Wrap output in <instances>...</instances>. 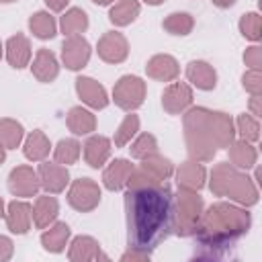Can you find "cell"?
<instances>
[{
  "label": "cell",
  "mask_w": 262,
  "mask_h": 262,
  "mask_svg": "<svg viewBox=\"0 0 262 262\" xmlns=\"http://www.w3.org/2000/svg\"><path fill=\"white\" fill-rule=\"evenodd\" d=\"M143 82L135 76H125L115 86V102L127 111L139 106L143 102Z\"/></svg>",
  "instance_id": "cell-3"
},
{
  "label": "cell",
  "mask_w": 262,
  "mask_h": 262,
  "mask_svg": "<svg viewBox=\"0 0 262 262\" xmlns=\"http://www.w3.org/2000/svg\"><path fill=\"white\" fill-rule=\"evenodd\" d=\"M0 2H12V0H0Z\"/></svg>",
  "instance_id": "cell-42"
},
{
  "label": "cell",
  "mask_w": 262,
  "mask_h": 262,
  "mask_svg": "<svg viewBox=\"0 0 262 262\" xmlns=\"http://www.w3.org/2000/svg\"><path fill=\"white\" fill-rule=\"evenodd\" d=\"M92 2H96V4H108V2H113V0H92Z\"/></svg>",
  "instance_id": "cell-38"
},
{
  "label": "cell",
  "mask_w": 262,
  "mask_h": 262,
  "mask_svg": "<svg viewBox=\"0 0 262 262\" xmlns=\"http://www.w3.org/2000/svg\"><path fill=\"white\" fill-rule=\"evenodd\" d=\"M33 74L41 80V82H51L55 76H57V61L53 57L51 51L47 49H41L35 57V63H33Z\"/></svg>",
  "instance_id": "cell-15"
},
{
  "label": "cell",
  "mask_w": 262,
  "mask_h": 262,
  "mask_svg": "<svg viewBox=\"0 0 262 262\" xmlns=\"http://www.w3.org/2000/svg\"><path fill=\"white\" fill-rule=\"evenodd\" d=\"M6 53H8V61L12 68H25L29 63V57H31V45H29V39L25 35H14L8 39L6 43Z\"/></svg>",
  "instance_id": "cell-10"
},
{
  "label": "cell",
  "mask_w": 262,
  "mask_h": 262,
  "mask_svg": "<svg viewBox=\"0 0 262 262\" xmlns=\"http://www.w3.org/2000/svg\"><path fill=\"white\" fill-rule=\"evenodd\" d=\"M63 61L70 70H78V68H84L88 57H90V45L86 43V39L78 37V35H72L68 41H63Z\"/></svg>",
  "instance_id": "cell-5"
},
{
  "label": "cell",
  "mask_w": 262,
  "mask_h": 262,
  "mask_svg": "<svg viewBox=\"0 0 262 262\" xmlns=\"http://www.w3.org/2000/svg\"><path fill=\"white\" fill-rule=\"evenodd\" d=\"M68 235H70V227H68L66 223H57L49 233H45V235H43V244H45V248H47V250L59 252V250L63 248V244H66Z\"/></svg>",
  "instance_id": "cell-26"
},
{
  "label": "cell",
  "mask_w": 262,
  "mask_h": 262,
  "mask_svg": "<svg viewBox=\"0 0 262 262\" xmlns=\"http://www.w3.org/2000/svg\"><path fill=\"white\" fill-rule=\"evenodd\" d=\"M4 160V147H2V143H0V162Z\"/></svg>",
  "instance_id": "cell-39"
},
{
  "label": "cell",
  "mask_w": 262,
  "mask_h": 262,
  "mask_svg": "<svg viewBox=\"0 0 262 262\" xmlns=\"http://www.w3.org/2000/svg\"><path fill=\"white\" fill-rule=\"evenodd\" d=\"M23 137V127L10 119L0 121V143L6 147H16Z\"/></svg>",
  "instance_id": "cell-24"
},
{
  "label": "cell",
  "mask_w": 262,
  "mask_h": 262,
  "mask_svg": "<svg viewBox=\"0 0 262 262\" xmlns=\"http://www.w3.org/2000/svg\"><path fill=\"white\" fill-rule=\"evenodd\" d=\"M29 27H31V31H33L39 39H51V37L55 35V20H53V16L47 14V12H37V14H33L31 20H29Z\"/></svg>",
  "instance_id": "cell-20"
},
{
  "label": "cell",
  "mask_w": 262,
  "mask_h": 262,
  "mask_svg": "<svg viewBox=\"0 0 262 262\" xmlns=\"http://www.w3.org/2000/svg\"><path fill=\"white\" fill-rule=\"evenodd\" d=\"M258 55H260V49L258 47H250V51L244 55V59L254 68V70H258V63H260V59H258Z\"/></svg>",
  "instance_id": "cell-35"
},
{
  "label": "cell",
  "mask_w": 262,
  "mask_h": 262,
  "mask_svg": "<svg viewBox=\"0 0 262 262\" xmlns=\"http://www.w3.org/2000/svg\"><path fill=\"white\" fill-rule=\"evenodd\" d=\"M0 55H2V45H0Z\"/></svg>",
  "instance_id": "cell-43"
},
{
  "label": "cell",
  "mask_w": 262,
  "mask_h": 262,
  "mask_svg": "<svg viewBox=\"0 0 262 262\" xmlns=\"http://www.w3.org/2000/svg\"><path fill=\"white\" fill-rule=\"evenodd\" d=\"M137 127H139V119H137L135 115H127V119L121 123L117 135H115V143H117V145H125V143L135 135Z\"/></svg>",
  "instance_id": "cell-30"
},
{
  "label": "cell",
  "mask_w": 262,
  "mask_h": 262,
  "mask_svg": "<svg viewBox=\"0 0 262 262\" xmlns=\"http://www.w3.org/2000/svg\"><path fill=\"white\" fill-rule=\"evenodd\" d=\"M213 2H215L217 6H221V8H225V6H231L235 0H213Z\"/></svg>",
  "instance_id": "cell-37"
},
{
  "label": "cell",
  "mask_w": 262,
  "mask_h": 262,
  "mask_svg": "<svg viewBox=\"0 0 262 262\" xmlns=\"http://www.w3.org/2000/svg\"><path fill=\"white\" fill-rule=\"evenodd\" d=\"M147 74L158 80H172L178 74V66L170 55H156L147 63Z\"/></svg>",
  "instance_id": "cell-16"
},
{
  "label": "cell",
  "mask_w": 262,
  "mask_h": 262,
  "mask_svg": "<svg viewBox=\"0 0 262 262\" xmlns=\"http://www.w3.org/2000/svg\"><path fill=\"white\" fill-rule=\"evenodd\" d=\"M190 100H192V94H190V88L188 86H184V84H172L164 92L162 104H164V108L168 113H178L186 104H190Z\"/></svg>",
  "instance_id": "cell-11"
},
{
  "label": "cell",
  "mask_w": 262,
  "mask_h": 262,
  "mask_svg": "<svg viewBox=\"0 0 262 262\" xmlns=\"http://www.w3.org/2000/svg\"><path fill=\"white\" fill-rule=\"evenodd\" d=\"M86 27H88V18H86V12L80 10V8H72L61 18V29H63L66 35H78Z\"/></svg>",
  "instance_id": "cell-23"
},
{
  "label": "cell",
  "mask_w": 262,
  "mask_h": 262,
  "mask_svg": "<svg viewBox=\"0 0 262 262\" xmlns=\"http://www.w3.org/2000/svg\"><path fill=\"white\" fill-rule=\"evenodd\" d=\"M190 82L203 90H211L215 88V70L205 63V61H192L188 63V70H186Z\"/></svg>",
  "instance_id": "cell-14"
},
{
  "label": "cell",
  "mask_w": 262,
  "mask_h": 262,
  "mask_svg": "<svg viewBox=\"0 0 262 262\" xmlns=\"http://www.w3.org/2000/svg\"><path fill=\"white\" fill-rule=\"evenodd\" d=\"M237 125H239V133H242L244 139H248V141H256L258 139V123L250 115H246V113L239 115Z\"/></svg>",
  "instance_id": "cell-33"
},
{
  "label": "cell",
  "mask_w": 262,
  "mask_h": 262,
  "mask_svg": "<svg viewBox=\"0 0 262 262\" xmlns=\"http://www.w3.org/2000/svg\"><path fill=\"white\" fill-rule=\"evenodd\" d=\"M80 156V143L76 139H61L55 147V160L59 164H72Z\"/></svg>",
  "instance_id": "cell-25"
},
{
  "label": "cell",
  "mask_w": 262,
  "mask_h": 262,
  "mask_svg": "<svg viewBox=\"0 0 262 262\" xmlns=\"http://www.w3.org/2000/svg\"><path fill=\"white\" fill-rule=\"evenodd\" d=\"M131 172H133V166H131L129 162H125V160H115V162L106 168V172H104V184H106V188H111V190L121 188L123 184H127Z\"/></svg>",
  "instance_id": "cell-13"
},
{
  "label": "cell",
  "mask_w": 262,
  "mask_h": 262,
  "mask_svg": "<svg viewBox=\"0 0 262 262\" xmlns=\"http://www.w3.org/2000/svg\"><path fill=\"white\" fill-rule=\"evenodd\" d=\"M108 154H111V143H108V139L102 137V135L90 137V139L86 141V145H84V156H86V160H88V164H90L92 168L102 166L104 160L108 158Z\"/></svg>",
  "instance_id": "cell-12"
},
{
  "label": "cell",
  "mask_w": 262,
  "mask_h": 262,
  "mask_svg": "<svg viewBox=\"0 0 262 262\" xmlns=\"http://www.w3.org/2000/svg\"><path fill=\"white\" fill-rule=\"evenodd\" d=\"M145 2H147V4H160L162 0H145Z\"/></svg>",
  "instance_id": "cell-40"
},
{
  "label": "cell",
  "mask_w": 262,
  "mask_h": 262,
  "mask_svg": "<svg viewBox=\"0 0 262 262\" xmlns=\"http://www.w3.org/2000/svg\"><path fill=\"white\" fill-rule=\"evenodd\" d=\"M139 14V4L135 0H121L111 10V20L115 25H127Z\"/></svg>",
  "instance_id": "cell-22"
},
{
  "label": "cell",
  "mask_w": 262,
  "mask_h": 262,
  "mask_svg": "<svg viewBox=\"0 0 262 262\" xmlns=\"http://www.w3.org/2000/svg\"><path fill=\"white\" fill-rule=\"evenodd\" d=\"M76 88H78V94L82 96V100L88 102L90 106H94V108L106 106V102H108L106 92H104V88H102L98 82H94L92 78H78V80H76Z\"/></svg>",
  "instance_id": "cell-8"
},
{
  "label": "cell",
  "mask_w": 262,
  "mask_h": 262,
  "mask_svg": "<svg viewBox=\"0 0 262 262\" xmlns=\"http://www.w3.org/2000/svg\"><path fill=\"white\" fill-rule=\"evenodd\" d=\"M156 151V139L151 137V135H141L135 143H133V147H131V154L135 156V158H147V156H151Z\"/></svg>",
  "instance_id": "cell-32"
},
{
  "label": "cell",
  "mask_w": 262,
  "mask_h": 262,
  "mask_svg": "<svg viewBox=\"0 0 262 262\" xmlns=\"http://www.w3.org/2000/svg\"><path fill=\"white\" fill-rule=\"evenodd\" d=\"M49 154V141L41 131H33L25 143V156L29 160H43Z\"/></svg>",
  "instance_id": "cell-19"
},
{
  "label": "cell",
  "mask_w": 262,
  "mask_h": 262,
  "mask_svg": "<svg viewBox=\"0 0 262 262\" xmlns=\"http://www.w3.org/2000/svg\"><path fill=\"white\" fill-rule=\"evenodd\" d=\"M0 215H2V201H0Z\"/></svg>",
  "instance_id": "cell-41"
},
{
  "label": "cell",
  "mask_w": 262,
  "mask_h": 262,
  "mask_svg": "<svg viewBox=\"0 0 262 262\" xmlns=\"http://www.w3.org/2000/svg\"><path fill=\"white\" fill-rule=\"evenodd\" d=\"M164 27H166L172 35H186V33L192 29V18H190V14H186V12H176V14H170V16L164 20Z\"/></svg>",
  "instance_id": "cell-27"
},
{
  "label": "cell",
  "mask_w": 262,
  "mask_h": 262,
  "mask_svg": "<svg viewBox=\"0 0 262 262\" xmlns=\"http://www.w3.org/2000/svg\"><path fill=\"white\" fill-rule=\"evenodd\" d=\"M100 199V190L98 186L90 180V178H80L76 180V184L70 190V203L80 209V211H88L92 209Z\"/></svg>",
  "instance_id": "cell-4"
},
{
  "label": "cell",
  "mask_w": 262,
  "mask_h": 262,
  "mask_svg": "<svg viewBox=\"0 0 262 262\" xmlns=\"http://www.w3.org/2000/svg\"><path fill=\"white\" fill-rule=\"evenodd\" d=\"M8 186L14 194H23V196H31L37 192V178H35V172L27 166H20L16 170L10 172V178H8Z\"/></svg>",
  "instance_id": "cell-7"
},
{
  "label": "cell",
  "mask_w": 262,
  "mask_h": 262,
  "mask_svg": "<svg viewBox=\"0 0 262 262\" xmlns=\"http://www.w3.org/2000/svg\"><path fill=\"white\" fill-rule=\"evenodd\" d=\"M203 180H205V170L203 166H196L194 162H186L178 170V182L184 188H201Z\"/></svg>",
  "instance_id": "cell-18"
},
{
  "label": "cell",
  "mask_w": 262,
  "mask_h": 262,
  "mask_svg": "<svg viewBox=\"0 0 262 262\" xmlns=\"http://www.w3.org/2000/svg\"><path fill=\"white\" fill-rule=\"evenodd\" d=\"M129 229H133L135 246H154L166 235L172 217L170 192L158 184L135 186L127 192Z\"/></svg>",
  "instance_id": "cell-1"
},
{
  "label": "cell",
  "mask_w": 262,
  "mask_h": 262,
  "mask_svg": "<svg viewBox=\"0 0 262 262\" xmlns=\"http://www.w3.org/2000/svg\"><path fill=\"white\" fill-rule=\"evenodd\" d=\"M211 188L217 194H231V196H235V199H239L244 203H254L256 201V190L248 182V178L246 176H239L229 166H219L215 170Z\"/></svg>",
  "instance_id": "cell-2"
},
{
  "label": "cell",
  "mask_w": 262,
  "mask_h": 262,
  "mask_svg": "<svg viewBox=\"0 0 262 262\" xmlns=\"http://www.w3.org/2000/svg\"><path fill=\"white\" fill-rule=\"evenodd\" d=\"M68 125H70V129H72L74 133L82 135V133H88V131H92V129H94V117H92L88 111H84V108L76 106V108H72V111H70Z\"/></svg>",
  "instance_id": "cell-21"
},
{
  "label": "cell",
  "mask_w": 262,
  "mask_h": 262,
  "mask_svg": "<svg viewBox=\"0 0 262 262\" xmlns=\"http://www.w3.org/2000/svg\"><path fill=\"white\" fill-rule=\"evenodd\" d=\"M239 29L248 39H258L260 37V16L254 12L244 14V18L239 20Z\"/></svg>",
  "instance_id": "cell-31"
},
{
  "label": "cell",
  "mask_w": 262,
  "mask_h": 262,
  "mask_svg": "<svg viewBox=\"0 0 262 262\" xmlns=\"http://www.w3.org/2000/svg\"><path fill=\"white\" fill-rule=\"evenodd\" d=\"M98 53L102 59L117 63L127 57V41L119 33H106L98 43Z\"/></svg>",
  "instance_id": "cell-6"
},
{
  "label": "cell",
  "mask_w": 262,
  "mask_h": 262,
  "mask_svg": "<svg viewBox=\"0 0 262 262\" xmlns=\"http://www.w3.org/2000/svg\"><path fill=\"white\" fill-rule=\"evenodd\" d=\"M244 86L252 92V94H258L260 92V76H258V70H252L244 76Z\"/></svg>",
  "instance_id": "cell-34"
},
{
  "label": "cell",
  "mask_w": 262,
  "mask_h": 262,
  "mask_svg": "<svg viewBox=\"0 0 262 262\" xmlns=\"http://www.w3.org/2000/svg\"><path fill=\"white\" fill-rule=\"evenodd\" d=\"M45 2H47L49 8H53V10H61V8L66 6L68 0H45Z\"/></svg>",
  "instance_id": "cell-36"
},
{
  "label": "cell",
  "mask_w": 262,
  "mask_h": 262,
  "mask_svg": "<svg viewBox=\"0 0 262 262\" xmlns=\"http://www.w3.org/2000/svg\"><path fill=\"white\" fill-rule=\"evenodd\" d=\"M57 213V203L55 199H49V196H41L37 201V207H35V221L37 225H45L47 221H51Z\"/></svg>",
  "instance_id": "cell-28"
},
{
  "label": "cell",
  "mask_w": 262,
  "mask_h": 262,
  "mask_svg": "<svg viewBox=\"0 0 262 262\" xmlns=\"http://www.w3.org/2000/svg\"><path fill=\"white\" fill-rule=\"evenodd\" d=\"M29 211L31 207L27 203H10L8 209V225L14 233H25L29 227Z\"/></svg>",
  "instance_id": "cell-17"
},
{
  "label": "cell",
  "mask_w": 262,
  "mask_h": 262,
  "mask_svg": "<svg viewBox=\"0 0 262 262\" xmlns=\"http://www.w3.org/2000/svg\"><path fill=\"white\" fill-rule=\"evenodd\" d=\"M39 176H41V184L45 190L49 192H59L66 188L68 184V170L57 166V164H41L39 168Z\"/></svg>",
  "instance_id": "cell-9"
},
{
  "label": "cell",
  "mask_w": 262,
  "mask_h": 262,
  "mask_svg": "<svg viewBox=\"0 0 262 262\" xmlns=\"http://www.w3.org/2000/svg\"><path fill=\"white\" fill-rule=\"evenodd\" d=\"M231 160H233L237 166L250 168V166L256 162V151H254L246 141H239V143H233V145H231Z\"/></svg>",
  "instance_id": "cell-29"
}]
</instances>
